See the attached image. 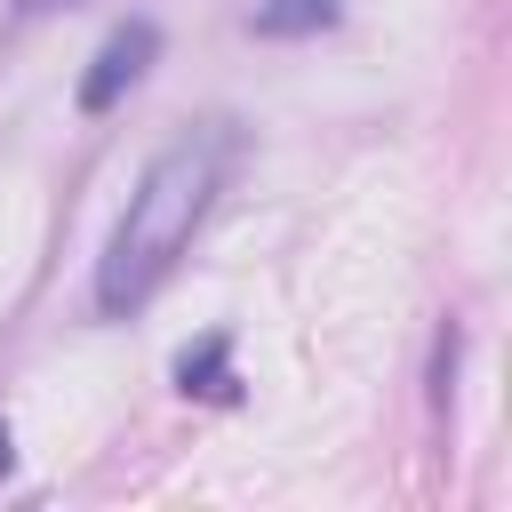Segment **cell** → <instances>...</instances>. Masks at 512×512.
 Here are the masks:
<instances>
[{"instance_id": "cell-4", "label": "cell", "mask_w": 512, "mask_h": 512, "mask_svg": "<svg viewBox=\"0 0 512 512\" xmlns=\"http://www.w3.org/2000/svg\"><path fill=\"white\" fill-rule=\"evenodd\" d=\"M336 16H344V0H256L248 32L256 40H304V32H328Z\"/></svg>"}, {"instance_id": "cell-7", "label": "cell", "mask_w": 512, "mask_h": 512, "mask_svg": "<svg viewBox=\"0 0 512 512\" xmlns=\"http://www.w3.org/2000/svg\"><path fill=\"white\" fill-rule=\"evenodd\" d=\"M0 472H8V416H0Z\"/></svg>"}, {"instance_id": "cell-1", "label": "cell", "mask_w": 512, "mask_h": 512, "mask_svg": "<svg viewBox=\"0 0 512 512\" xmlns=\"http://www.w3.org/2000/svg\"><path fill=\"white\" fill-rule=\"evenodd\" d=\"M232 144H240L232 120H192V128H176V136L144 160V176H136V192H128V208H120L104 256H96V312H104V320L144 312L152 288L176 272V256L192 248L200 216H208L216 192H224Z\"/></svg>"}, {"instance_id": "cell-6", "label": "cell", "mask_w": 512, "mask_h": 512, "mask_svg": "<svg viewBox=\"0 0 512 512\" xmlns=\"http://www.w3.org/2000/svg\"><path fill=\"white\" fill-rule=\"evenodd\" d=\"M56 8H80V0H8V32L40 24V16H56Z\"/></svg>"}, {"instance_id": "cell-3", "label": "cell", "mask_w": 512, "mask_h": 512, "mask_svg": "<svg viewBox=\"0 0 512 512\" xmlns=\"http://www.w3.org/2000/svg\"><path fill=\"white\" fill-rule=\"evenodd\" d=\"M176 384L200 392V400H232V392H240V376H232V336L184 344V352H176Z\"/></svg>"}, {"instance_id": "cell-2", "label": "cell", "mask_w": 512, "mask_h": 512, "mask_svg": "<svg viewBox=\"0 0 512 512\" xmlns=\"http://www.w3.org/2000/svg\"><path fill=\"white\" fill-rule=\"evenodd\" d=\"M152 56H160V24L152 16H128V24H112L104 32V48L88 56V72H80V112L88 120H104L144 72H152Z\"/></svg>"}, {"instance_id": "cell-5", "label": "cell", "mask_w": 512, "mask_h": 512, "mask_svg": "<svg viewBox=\"0 0 512 512\" xmlns=\"http://www.w3.org/2000/svg\"><path fill=\"white\" fill-rule=\"evenodd\" d=\"M456 352H464V328L448 320L440 344H432V400H440V408H448V384H456Z\"/></svg>"}]
</instances>
